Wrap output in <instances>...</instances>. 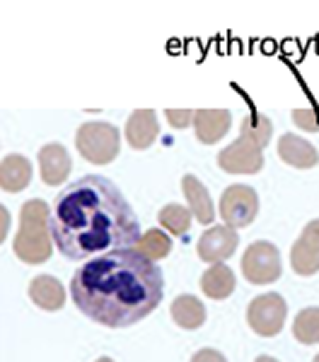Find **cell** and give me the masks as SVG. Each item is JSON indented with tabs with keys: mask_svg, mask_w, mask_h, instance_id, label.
I'll use <instances>...</instances> for the list:
<instances>
[{
	"mask_svg": "<svg viewBox=\"0 0 319 362\" xmlns=\"http://www.w3.org/2000/svg\"><path fill=\"white\" fill-rule=\"evenodd\" d=\"M167 121L174 128H187L191 121H194V109H167Z\"/></svg>",
	"mask_w": 319,
	"mask_h": 362,
	"instance_id": "obj_25",
	"label": "cell"
},
{
	"mask_svg": "<svg viewBox=\"0 0 319 362\" xmlns=\"http://www.w3.org/2000/svg\"><path fill=\"white\" fill-rule=\"evenodd\" d=\"M73 169V160L61 143H49L39 150V174L49 186H61Z\"/></svg>",
	"mask_w": 319,
	"mask_h": 362,
	"instance_id": "obj_10",
	"label": "cell"
},
{
	"mask_svg": "<svg viewBox=\"0 0 319 362\" xmlns=\"http://www.w3.org/2000/svg\"><path fill=\"white\" fill-rule=\"evenodd\" d=\"M191 362H228V360H225V355L218 353V350L203 348V350H199V353L191 355Z\"/></svg>",
	"mask_w": 319,
	"mask_h": 362,
	"instance_id": "obj_26",
	"label": "cell"
},
{
	"mask_svg": "<svg viewBox=\"0 0 319 362\" xmlns=\"http://www.w3.org/2000/svg\"><path fill=\"white\" fill-rule=\"evenodd\" d=\"M286 314H288V305L278 293H266L259 295L249 302L247 309V324L254 334L271 338L278 336L283 331V324H286Z\"/></svg>",
	"mask_w": 319,
	"mask_h": 362,
	"instance_id": "obj_5",
	"label": "cell"
},
{
	"mask_svg": "<svg viewBox=\"0 0 319 362\" xmlns=\"http://www.w3.org/2000/svg\"><path fill=\"white\" fill-rule=\"evenodd\" d=\"M315 362H319V355H317V358H315Z\"/></svg>",
	"mask_w": 319,
	"mask_h": 362,
	"instance_id": "obj_31",
	"label": "cell"
},
{
	"mask_svg": "<svg viewBox=\"0 0 319 362\" xmlns=\"http://www.w3.org/2000/svg\"><path fill=\"white\" fill-rule=\"evenodd\" d=\"M293 336L305 346L319 343V307H307L293 321Z\"/></svg>",
	"mask_w": 319,
	"mask_h": 362,
	"instance_id": "obj_22",
	"label": "cell"
},
{
	"mask_svg": "<svg viewBox=\"0 0 319 362\" xmlns=\"http://www.w3.org/2000/svg\"><path fill=\"white\" fill-rule=\"evenodd\" d=\"M278 155L286 165L295 169H312L319 162V153L315 150V145L307 143L305 138L286 133L278 140Z\"/></svg>",
	"mask_w": 319,
	"mask_h": 362,
	"instance_id": "obj_12",
	"label": "cell"
},
{
	"mask_svg": "<svg viewBox=\"0 0 319 362\" xmlns=\"http://www.w3.org/2000/svg\"><path fill=\"white\" fill-rule=\"evenodd\" d=\"M290 266L298 276H315L319 273V247L300 237L290 249Z\"/></svg>",
	"mask_w": 319,
	"mask_h": 362,
	"instance_id": "obj_19",
	"label": "cell"
},
{
	"mask_svg": "<svg viewBox=\"0 0 319 362\" xmlns=\"http://www.w3.org/2000/svg\"><path fill=\"white\" fill-rule=\"evenodd\" d=\"M218 167L228 174H257L264 167V153L252 140L240 136L218 155Z\"/></svg>",
	"mask_w": 319,
	"mask_h": 362,
	"instance_id": "obj_8",
	"label": "cell"
},
{
	"mask_svg": "<svg viewBox=\"0 0 319 362\" xmlns=\"http://www.w3.org/2000/svg\"><path fill=\"white\" fill-rule=\"evenodd\" d=\"M300 237L307 239L310 244H315V247H319V218L312 220V223H307L305 230H303V235H300Z\"/></svg>",
	"mask_w": 319,
	"mask_h": 362,
	"instance_id": "obj_27",
	"label": "cell"
},
{
	"mask_svg": "<svg viewBox=\"0 0 319 362\" xmlns=\"http://www.w3.org/2000/svg\"><path fill=\"white\" fill-rule=\"evenodd\" d=\"M133 249L141 251L145 259L160 261V259H165V256H170L172 239H170V235H165L162 230H148L141 239H138V244Z\"/></svg>",
	"mask_w": 319,
	"mask_h": 362,
	"instance_id": "obj_20",
	"label": "cell"
},
{
	"mask_svg": "<svg viewBox=\"0 0 319 362\" xmlns=\"http://www.w3.org/2000/svg\"><path fill=\"white\" fill-rule=\"evenodd\" d=\"M237 242H240V237L232 227H211L201 235L196 251H199V259L206 264H223L225 259L235 254Z\"/></svg>",
	"mask_w": 319,
	"mask_h": 362,
	"instance_id": "obj_9",
	"label": "cell"
},
{
	"mask_svg": "<svg viewBox=\"0 0 319 362\" xmlns=\"http://www.w3.org/2000/svg\"><path fill=\"white\" fill-rule=\"evenodd\" d=\"M49 206L39 198L27 201L20 210V230L15 235V256L29 266H39L51 259L54 237L49 225Z\"/></svg>",
	"mask_w": 319,
	"mask_h": 362,
	"instance_id": "obj_3",
	"label": "cell"
},
{
	"mask_svg": "<svg viewBox=\"0 0 319 362\" xmlns=\"http://www.w3.org/2000/svg\"><path fill=\"white\" fill-rule=\"evenodd\" d=\"M232 116L225 109H201L194 114V128L196 138L206 145L218 143L220 138H225V133L230 131Z\"/></svg>",
	"mask_w": 319,
	"mask_h": 362,
	"instance_id": "obj_13",
	"label": "cell"
},
{
	"mask_svg": "<svg viewBox=\"0 0 319 362\" xmlns=\"http://www.w3.org/2000/svg\"><path fill=\"white\" fill-rule=\"evenodd\" d=\"M32 181V162L25 155H8L0 162V189L8 194L27 189Z\"/></svg>",
	"mask_w": 319,
	"mask_h": 362,
	"instance_id": "obj_16",
	"label": "cell"
},
{
	"mask_svg": "<svg viewBox=\"0 0 319 362\" xmlns=\"http://www.w3.org/2000/svg\"><path fill=\"white\" fill-rule=\"evenodd\" d=\"M29 300L44 312H58L66 302V290L54 276H37L29 283Z\"/></svg>",
	"mask_w": 319,
	"mask_h": 362,
	"instance_id": "obj_14",
	"label": "cell"
},
{
	"mask_svg": "<svg viewBox=\"0 0 319 362\" xmlns=\"http://www.w3.org/2000/svg\"><path fill=\"white\" fill-rule=\"evenodd\" d=\"M119 128L104 121H87L75 133V148L92 165H109L119 155Z\"/></svg>",
	"mask_w": 319,
	"mask_h": 362,
	"instance_id": "obj_4",
	"label": "cell"
},
{
	"mask_svg": "<svg viewBox=\"0 0 319 362\" xmlns=\"http://www.w3.org/2000/svg\"><path fill=\"white\" fill-rule=\"evenodd\" d=\"M254 362H278V360H276V358H271V355H259V358L254 360Z\"/></svg>",
	"mask_w": 319,
	"mask_h": 362,
	"instance_id": "obj_29",
	"label": "cell"
},
{
	"mask_svg": "<svg viewBox=\"0 0 319 362\" xmlns=\"http://www.w3.org/2000/svg\"><path fill=\"white\" fill-rule=\"evenodd\" d=\"M242 273L254 285L276 283L283 273L278 249L271 242H252L242 256Z\"/></svg>",
	"mask_w": 319,
	"mask_h": 362,
	"instance_id": "obj_7",
	"label": "cell"
},
{
	"mask_svg": "<svg viewBox=\"0 0 319 362\" xmlns=\"http://www.w3.org/2000/svg\"><path fill=\"white\" fill-rule=\"evenodd\" d=\"M56 249L68 261H90L116 249H133L141 223L114 181L90 174L56 196L49 215Z\"/></svg>",
	"mask_w": 319,
	"mask_h": 362,
	"instance_id": "obj_1",
	"label": "cell"
},
{
	"mask_svg": "<svg viewBox=\"0 0 319 362\" xmlns=\"http://www.w3.org/2000/svg\"><path fill=\"white\" fill-rule=\"evenodd\" d=\"M293 124L303 131L315 133L319 131V112L317 109H298V112H293Z\"/></svg>",
	"mask_w": 319,
	"mask_h": 362,
	"instance_id": "obj_24",
	"label": "cell"
},
{
	"mask_svg": "<svg viewBox=\"0 0 319 362\" xmlns=\"http://www.w3.org/2000/svg\"><path fill=\"white\" fill-rule=\"evenodd\" d=\"M182 191H184V196H187L191 215H196V220H199L201 225H211L213 218H216V208H213L211 194H208L206 186H203L194 174H187V177L182 179Z\"/></svg>",
	"mask_w": 319,
	"mask_h": 362,
	"instance_id": "obj_15",
	"label": "cell"
},
{
	"mask_svg": "<svg viewBox=\"0 0 319 362\" xmlns=\"http://www.w3.org/2000/svg\"><path fill=\"white\" fill-rule=\"evenodd\" d=\"M201 290L211 300H228L235 293V273L223 264H213L201 276Z\"/></svg>",
	"mask_w": 319,
	"mask_h": 362,
	"instance_id": "obj_17",
	"label": "cell"
},
{
	"mask_svg": "<svg viewBox=\"0 0 319 362\" xmlns=\"http://www.w3.org/2000/svg\"><path fill=\"white\" fill-rule=\"evenodd\" d=\"M160 225L174 237L187 235L191 227V210L179 206V203H170V206L160 210Z\"/></svg>",
	"mask_w": 319,
	"mask_h": 362,
	"instance_id": "obj_23",
	"label": "cell"
},
{
	"mask_svg": "<svg viewBox=\"0 0 319 362\" xmlns=\"http://www.w3.org/2000/svg\"><path fill=\"white\" fill-rule=\"evenodd\" d=\"M73 302L87 319L107 329H126L153 314L165 295V278L155 261L136 249L95 256L75 271Z\"/></svg>",
	"mask_w": 319,
	"mask_h": 362,
	"instance_id": "obj_2",
	"label": "cell"
},
{
	"mask_svg": "<svg viewBox=\"0 0 319 362\" xmlns=\"http://www.w3.org/2000/svg\"><path fill=\"white\" fill-rule=\"evenodd\" d=\"M170 312H172V319L187 331L201 329V326L206 324V307H203V302L194 295H179L177 300L172 302Z\"/></svg>",
	"mask_w": 319,
	"mask_h": 362,
	"instance_id": "obj_18",
	"label": "cell"
},
{
	"mask_svg": "<svg viewBox=\"0 0 319 362\" xmlns=\"http://www.w3.org/2000/svg\"><path fill=\"white\" fill-rule=\"evenodd\" d=\"M271 133H274V124H271V119H266L264 114L252 112L242 119V138L252 140V143L261 150L269 145Z\"/></svg>",
	"mask_w": 319,
	"mask_h": 362,
	"instance_id": "obj_21",
	"label": "cell"
},
{
	"mask_svg": "<svg viewBox=\"0 0 319 362\" xmlns=\"http://www.w3.org/2000/svg\"><path fill=\"white\" fill-rule=\"evenodd\" d=\"M97 362H114V360H112V358H100Z\"/></svg>",
	"mask_w": 319,
	"mask_h": 362,
	"instance_id": "obj_30",
	"label": "cell"
},
{
	"mask_svg": "<svg viewBox=\"0 0 319 362\" xmlns=\"http://www.w3.org/2000/svg\"><path fill=\"white\" fill-rule=\"evenodd\" d=\"M10 223H13V218H10V210L0 203V244L5 242V237H8L10 232Z\"/></svg>",
	"mask_w": 319,
	"mask_h": 362,
	"instance_id": "obj_28",
	"label": "cell"
},
{
	"mask_svg": "<svg viewBox=\"0 0 319 362\" xmlns=\"http://www.w3.org/2000/svg\"><path fill=\"white\" fill-rule=\"evenodd\" d=\"M158 133V116L153 109H138L126 121V140L133 150H148L155 143Z\"/></svg>",
	"mask_w": 319,
	"mask_h": 362,
	"instance_id": "obj_11",
	"label": "cell"
},
{
	"mask_svg": "<svg viewBox=\"0 0 319 362\" xmlns=\"http://www.w3.org/2000/svg\"><path fill=\"white\" fill-rule=\"evenodd\" d=\"M257 213H259V198L252 186L232 184L220 196V218L232 230L249 227L257 220Z\"/></svg>",
	"mask_w": 319,
	"mask_h": 362,
	"instance_id": "obj_6",
	"label": "cell"
}]
</instances>
